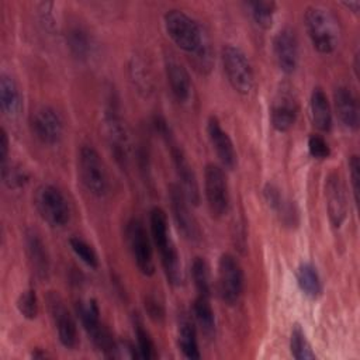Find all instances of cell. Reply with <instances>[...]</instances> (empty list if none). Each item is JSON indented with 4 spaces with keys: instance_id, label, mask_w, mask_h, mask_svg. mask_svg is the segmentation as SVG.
<instances>
[{
    "instance_id": "1",
    "label": "cell",
    "mask_w": 360,
    "mask_h": 360,
    "mask_svg": "<svg viewBox=\"0 0 360 360\" xmlns=\"http://www.w3.org/2000/svg\"><path fill=\"white\" fill-rule=\"evenodd\" d=\"M150 238L160 255V264L167 281L173 287H180L184 283V273L180 255L170 236L166 212L160 207H153L149 214Z\"/></svg>"
},
{
    "instance_id": "2",
    "label": "cell",
    "mask_w": 360,
    "mask_h": 360,
    "mask_svg": "<svg viewBox=\"0 0 360 360\" xmlns=\"http://www.w3.org/2000/svg\"><path fill=\"white\" fill-rule=\"evenodd\" d=\"M169 38L184 52L204 58L207 52L205 35L201 25L181 10H169L163 17Z\"/></svg>"
},
{
    "instance_id": "3",
    "label": "cell",
    "mask_w": 360,
    "mask_h": 360,
    "mask_svg": "<svg viewBox=\"0 0 360 360\" xmlns=\"http://www.w3.org/2000/svg\"><path fill=\"white\" fill-rule=\"evenodd\" d=\"M304 20L312 46L322 55L335 52L340 38L339 24L335 15L325 7L309 6L305 10Z\"/></svg>"
},
{
    "instance_id": "4",
    "label": "cell",
    "mask_w": 360,
    "mask_h": 360,
    "mask_svg": "<svg viewBox=\"0 0 360 360\" xmlns=\"http://www.w3.org/2000/svg\"><path fill=\"white\" fill-rule=\"evenodd\" d=\"M155 127L159 131V134L165 138V141L167 142V145L170 148L172 160H173L176 174H177L179 181H180L179 186L181 187L187 201L193 205H198V202H200V187H198L197 176L193 170V166L190 165V162H188L186 153L183 152L181 146H179L176 143V141L173 139L170 128L162 117L155 118Z\"/></svg>"
},
{
    "instance_id": "5",
    "label": "cell",
    "mask_w": 360,
    "mask_h": 360,
    "mask_svg": "<svg viewBox=\"0 0 360 360\" xmlns=\"http://www.w3.org/2000/svg\"><path fill=\"white\" fill-rule=\"evenodd\" d=\"M76 312L80 318V322L91 339L93 345L100 350L105 357L118 356V343L114 340L108 328L100 319V308L93 298L79 301L76 305Z\"/></svg>"
},
{
    "instance_id": "6",
    "label": "cell",
    "mask_w": 360,
    "mask_h": 360,
    "mask_svg": "<svg viewBox=\"0 0 360 360\" xmlns=\"http://www.w3.org/2000/svg\"><path fill=\"white\" fill-rule=\"evenodd\" d=\"M39 217L52 228H63L70 221V205L60 188L52 184H42L34 197Z\"/></svg>"
},
{
    "instance_id": "7",
    "label": "cell",
    "mask_w": 360,
    "mask_h": 360,
    "mask_svg": "<svg viewBox=\"0 0 360 360\" xmlns=\"http://www.w3.org/2000/svg\"><path fill=\"white\" fill-rule=\"evenodd\" d=\"M221 60L231 87L236 93L248 96L253 90L255 75L245 52L235 45H225L221 51Z\"/></svg>"
},
{
    "instance_id": "8",
    "label": "cell",
    "mask_w": 360,
    "mask_h": 360,
    "mask_svg": "<svg viewBox=\"0 0 360 360\" xmlns=\"http://www.w3.org/2000/svg\"><path fill=\"white\" fill-rule=\"evenodd\" d=\"M77 170L86 190L96 195L104 197L108 193L110 183L105 165L98 152L89 145H83L77 155Z\"/></svg>"
},
{
    "instance_id": "9",
    "label": "cell",
    "mask_w": 360,
    "mask_h": 360,
    "mask_svg": "<svg viewBox=\"0 0 360 360\" xmlns=\"http://www.w3.org/2000/svg\"><path fill=\"white\" fill-rule=\"evenodd\" d=\"M217 285L218 294L226 305L232 307L239 302L245 288V274L240 263L235 256L224 253L219 257Z\"/></svg>"
},
{
    "instance_id": "10",
    "label": "cell",
    "mask_w": 360,
    "mask_h": 360,
    "mask_svg": "<svg viewBox=\"0 0 360 360\" xmlns=\"http://www.w3.org/2000/svg\"><path fill=\"white\" fill-rule=\"evenodd\" d=\"M204 193L208 210L214 218L224 217L229 210L231 195L228 177L222 166L208 163L204 170Z\"/></svg>"
},
{
    "instance_id": "11",
    "label": "cell",
    "mask_w": 360,
    "mask_h": 360,
    "mask_svg": "<svg viewBox=\"0 0 360 360\" xmlns=\"http://www.w3.org/2000/svg\"><path fill=\"white\" fill-rule=\"evenodd\" d=\"M127 240L138 270L143 276H152L155 273L153 250L150 233L145 229L143 224L138 218H131L127 224Z\"/></svg>"
},
{
    "instance_id": "12",
    "label": "cell",
    "mask_w": 360,
    "mask_h": 360,
    "mask_svg": "<svg viewBox=\"0 0 360 360\" xmlns=\"http://www.w3.org/2000/svg\"><path fill=\"white\" fill-rule=\"evenodd\" d=\"M104 132L115 160L122 167H127L131 156L129 134L125 122L114 105H110L104 114Z\"/></svg>"
},
{
    "instance_id": "13",
    "label": "cell",
    "mask_w": 360,
    "mask_h": 360,
    "mask_svg": "<svg viewBox=\"0 0 360 360\" xmlns=\"http://www.w3.org/2000/svg\"><path fill=\"white\" fill-rule=\"evenodd\" d=\"M31 131L44 145H56L63 136V120L51 105L37 107L30 118Z\"/></svg>"
},
{
    "instance_id": "14",
    "label": "cell",
    "mask_w": 360,
    "mask_h": 360,
    "mask_svg": "<svg viewBox=\"0 0 360 360\" xmlns=\"http://www.w3.org/2000/svg\"><path fill=\"white\" fill-rule=\"evenodd\" d=\"M298 117V100L290 84H281L270 107V122L278 132L290 131Z\"/></svg>"
},
{
    "instance_id": "15",
    "label": "cell",
    "mask_w": 360,
    "mask_h": 360,
    "mask_svg": "<svg viewBox=\"0 0 360 360\" xmlns=\"http://www.w3.org/2000/svg\"><path fill=\"white\" fill-rule=\"evenodd\" d=\"M170 210L181 236L188 242H198L201 238L200 226L188 208V201L179 184L169 186Z\"/></svg>"
},
{
    "instance_id": "16",
    "label": "cell",
    "mask_w": 360,
    "mask_h": 360,
    "mask_svg": "<svg viewBox=\"0 0 360 360\" xmlns=\"http://www.w3.org/2000/svg\"><path fill=\"white\" fill-rule=\"evenodd\" d=\"M46 302H48V309H49L51 318L53 321L59 342L66 349L76 347L77 340H79L76 322H75L72 314L69 312V309L66 308L62 297L58 292L52 291L48 294Z\"/></svg>"
},
{
    "instance_id": "17",
    "label": "cell",
    "mask_w": 360,
    "mask_h": 360,
    "mask_svg": "<svg viewBox=\"0 0 360 360\" xmlns=\"http://www.w3.org/2000/svg\"><path fill=\"white\" fill-rule=\"evenodd\" d=\"M325 200L329 221L333 228H340L347 217L346 188L338 172H330L325 180Z\"/></svg>"
},
{
    "instance_id": "18",
    "label": "cell",
    "mask_w": 360,
    "mask_h": 360,
    "mask_svg": "<svg viewBox=\"0 0 360 360\" xmlns=\"http://www.w3.org/2000/svg\"><path fill=\"white\" fill-rule=\"evenodd\" d=\"M273 53L276 63L283 73L291 75L295 72L298 66L300 48L294 30L285 27L276 34L273 39Z\"/></svg>"
},
{
    "instance_id": "19",
    "label": "cell",
    "mask_w": 360,
    "mask_h": 360,
    "mask_svg": "<svg viewBox=\"0 0 360 360\" xmlns=\"http://www.w3.org/2000/svg\"><path fill=\"white\" fill-rule=\"evenodd\" d=\"M207 135L212 149L217 153V158L221 162V166L228 170L235 169L238 165V155L233 142L229 138L228 132L221 127L218 118L214 115H211L207 121Z\"/></svg>"
},
{
    "instance_id": "20",
    "label": "cell",
    "mask_w": 360,
    "mask_h": 360,
    "mask_svg": "<svg viewBox=\"0 0 360 360\" xmlns=\"http://www.w3.org/2000/svg\"><path fill=\"white\" fill-rule=\"evenodd\" d=\"M24 243L32 271L39 280H46L49 276V256L39 233L35 229H27Z\"/></svg>"
},
{
    "instance_id": "21",
    "label": "cell",
    "mask_w": 360,
    "mask_h": 360,
    "mask_svg": "<svg viewBox=\"0 0 360 360\" xmlns=\"http://www.w3.org/2000/svg\"><path fill=\"white\" fill-rule=\"evenodd\" d=\"M335 111L342 125L349 131L359 128V105L353 91L346 86H339L333 93Z\"/></svg>"
},
{
    "instance_id": "22",
    "label": "cell",
    "mask_w": 360,
    "mask_h": 360,
    "mask_svg": "<svg viewBox=\"0 0 360 360\" xmlns=\"http://www.w3.org/2000/svg\"><path fill=\"white\" fill-rule=\"evenodd\" d=\"M166 77L170 86L172 94L180 104H186L193 91V84L186 68L174 59H166Z\"/></svg>"
},
{
    "instance_id": "23",
    "label": "cell",
    "mask_w": 360,
    "mask_h": 360,
    "mask_svg": "<svg viewBox=\"0 0 360 360\" xmlns=\"http://www.w3.org/2000/svg\"><path fill=\"white\" fill-rule=\"evenodd\" d=\"M0 107L6 117L14 118L21 110V93L17 82L7 73L0 76Z\"/></svg>"
},
{
    "instance_id": "24",
    "label": "cell",
    "mask_w": 360,
    "mask_h": 360,
    "mask_svg": "<svg viewBox=\"0 0 360 360\" xmlns=\"http://www.w3.org/2000/svg\"><path fill=\"white\" fill-rule=\"evenodd\" d=\"M311 120L312 124L322 132H328L332 128V108L325 91L315 87L311 93L309 100Z\"/></svg>"
},
{
    "instance_id": "25",
    "label": "cell",
    "mask_w": 360,
    "mask_h": 360,
    "mask_svg": "<svg viewBox=\"0 0 360 360\" xmlns=\"http://www.w3.org/2000/svg\"><path fill=\"white\" fill-rule=\"evenodd\" d=\"M177 345L184 357L187 359H200L198 340H197V328L195 322L190 318L183 316L179 322L177 330Z\"/></svg>"
},
{
    "instance_id": "26",
    "label": "cell",
    "mask_w": 360,
    "mask_h": 360,
    "mask_svg": "<svg viewBox=\"0 0 360 360\" xmlns=\"http://www.w3.org/2000/svg\"><path fill=\"white\" fill-rule=\"evenodd\" d=\"M297 284L300 290L308 297V298H318L322 294V280L316 270V267L309 263H301L297 269Z\"/></svg>"
},
{
    "instance_id": "27",
    "label": "cell",
    "mask_w": 360,
    "mask_h": 360,
    "mask_svg": "<svg viewBox=\"0 0 360 360\" xmlns=\"http://www.w3.org/2000/svg\"><path fill=\"white\" fill-rule=\"evenodd\" d=\"M193 316L195 325H198L207 338H212L215 335V314L208 297L197 295L193 302Z\"/></svg>"
},
{
    "instance_id": "28",
    "label": "cell",
    "mask_w": 360,
    "mask_h": 360,
    "mask_svg": "<svg viewBox=\"0 0 360 360\" xmlns=\"http://www.w3.org/2000/svg\"><path fill=\"white\" fill-rule=\"evenodd\" d=\"M245 7L253 20V22L263 28L269 30L273 24L274 14H276V3L274 1H264V0H253L246 1Z\"/></svg>"
},
{
    "instance_id": "29",
    "label": "cell",
    "mask_w": 360,
    "mask_h": 360,
    "mask_svg": "<svg viewBox=\"0 0 360 360\" xmlns=\"http://www.w3.org/2000/svg\"><path fill=\"white\" fill-rule=\"evenodd\" d=\"M191 276L198 295L208 297L211 295V276L210 266L204 257L197 256L191 263Z\"/></svg>"
},
{
    "instance_id": "30",
    "label": "cell",
    "mask_w": 360,
    "mask_h": 360,
    "mask_svg": "<svg viewBox=\"0 0 360 360\" xmlns=\"http://www.w3.org/2000/svg\"><path fill=\"white\" fill-rule=\"evenodd\" d=\"M290 350L294 359L297 360H311L315 359V353L312 352V347L307 339L305 332L302 328L297 323L291 329L290 335Z\"/></svg>"
},
{
    "instance_id": "31",
    "label": "cell",
    "mask_w": 360,
    "mask_h": 360,
    "mask_svg": "<svg viewBox=\"0 0 360 360\" xmlns=\"http://www.w3.org/2000/svg\"><path fill=\"white\" fill-rule=\"evenodd\" d=\"M134 332L136 336V349L139 353V359H148V360L155 359L156 346L139 316H134Z\"/></svg>"
},
{
    "instance_id": "32",
    "label": "cell",
    "mask_w": 360,
    "mask_h": 360,
    "mask_svg": "<svg viewBox=\"0 0 360 360\" xmlns=\"http://www.w3.org/2000/svg\"><path fill=\"white\" fill-rule=\"evenodd\" d=\"M68 45L76 58L84 59L90 53V38L80 27H72L68 31Z\"/></svg>"
},
{
    "instance_id": "33",
    "label": "cell",
    "mask_w": 360,
    "mask_h": 360,
    "mask_svg": "<svg viewBox=\"0 0 360 360\" xmlns=\"http://www.w3.org/2000/svg\"><path fill=\"white\" fill-rule=\"evenodd\" d=\"M69 245H70V249L73 250V253L84 264H87L91 269L98 267V256L90 243H87L84 239H82L79 236H72L69 239Z\"/></svg>"
},
{
    "instance_id": "34",
    "label": "cell",
    "mask_w": 360,
    "mask_h": 360,
    "mask_svg": "<svg viewBox=\"0 0 360 360\" xmlns=\"http://www.w3.org/2000/svg\"><path fill=\"white\" fill-rule=\"evenodd\" d=\"M1 176H3L4 184L11 190L22 188L30 179L27 172L22 167L17 165H10V163H6L1 166Z\"/></svg>"
},
{
    "instance_id": "35",
    "label": "cell",
    "mask_w": 360,
    "mask_h": 360,
    "mask_svg": "<svg viewBox=\"0 0 360 360\" xmlns=\"http://www.w3.org/2000/svg\"><path fill=\"white\" fill-rule=\"evenodd\" d=\"M17 309L27 319H35L38 316L39 305L37 292L32 288L22 291L17 298Z\"/></svg>"
},
{
    "instance_id": "36",
    "label": "cell",
    "mask_w": 360,
    "mask_h": 360,
    "mask_svg": "<svg viewBox=\"0 0 360 360\" xmlns=\"http://www.w3.org/2000/svg\"><path fill=\"white\" fill-rule=\"evenodd\" d=\"M274 212L277 214L280 222L284 226L295 228L298 225V210H297V205H295L294 201H291L285 195L281 200V202L277 205Z\"/></svg>"
},
{
    "instance_id": "37",
    "label": "cell",
    "mask_w": 360,
    "mask_h": 360,
    "mask_svg": "<svg viewBox=\"0 0 360 360\" xmlns=\"http://www.w3.org/2000/svg\"><path fill=\"white\" fill-rule=\"evenodd\" d=\"M308 152L314 159L325 160L330 156V148L321 135H311L308 138Z\"/></svg>"
},
{
    "instance_id": "38",
    "label": "cell",
    "mask_w": 360,
    "mask_h": 360,
    "mask_svg": "<svg viewBox=\"0 0 360 360\" xmlns=\"http://www.w3.org/2000/svg\"><path fill=\"white\" fill-rule=\"evenodd\" d=\"M145 309L149 318L155 322H162L165 319V307L163 302L155 294H148L145 297Z\"/></svg>"
},
{
    "instance_id": "39",
    "label": "cell",
    "mask_w": 360,
    "mask_h": 360,
    "mask_svg": "<svg viewBox=\"0 0 360 360\" xmlns=\"http://www.w3.org/2000/svg\"><path fill=\"white\" fill-rule=\"evenodd\" d=\"M349 176L352 183V191L354 197V202L359 204V190H360V162L359 156L353 155L349 159Z\"/></svg>"
},
{
    "instance_id": "40",
    "label": "cell",
    "mask_w": 360,
    "mask_h": 360,
    "mask_svg": "<svg viewBox=\"0 0 360 360\" xmlns=\"http://www.w3.org/2000/svg\"><path fill=\"white\" fill-rule=\"evenodd\" d=\"M8 136H7V132L4 129H1V134H0V162H1V166L7 163V158H8Z\"/></svg>"
},
{
    "instance_id": "41",
    "label": "cell",
    "mask_w": 360,
    "mask_h": 360,
    "mask_svg": "<svg viewBox=\"0 0 360 360\" xmlns=\"http://www.w3.org/2000/svg\"><path fill=\"white\" fill-rule=\"evenodd\" d=\"M343 7H346L349 11H352V13H357L359 11V8H360V1L359 0H350V1H342L340 3Z\"/></svg>"
}]
</instances>
